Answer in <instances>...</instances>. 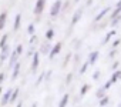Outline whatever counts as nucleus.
Returning a JSON list of instances; mask_svg holds the SVG:
<instances>
[{"mask_svg": "<svg viewBox=\"0 0 121 107\" xmlns=\"http://www.w3.org/2000/svg\"><path fill=\"white\" fill-rule=\"evenodd\" d=\"M61 7H63V4H61V0H56V2L53 3V6H51V10H50V14L53 16V17H56L60 12H61Z\"/></svg>", "mask_w": 121, "mask_h": 107, "instance_id": "f257e3e1", "label": "nucleus"}, {"mask_svg": "<svg viewBox=\"0 0 121 107\" xmlns=\"http://www.w3.org/2000/svg\"><path fill=\"white\" fill-rule=\"evenodd\" d=\"M10 51H12V49H10V44H6L4 47H2V53H0V62H4L6 59H9V56H10Z\"/></svg>", "mask_w": 121, "mask_h": 107, "instance_id": "f03ea898", "label": "nucleus"}, {"mask_svg": "<svg viewBox=\"0 0 121 107\" xmlns=\"http://www.w3.org/2000/svg\"><path fill=\"white\" fill-rule=\"evenodd\" d=\"M60 50H61V43H56V46H53V47H51V50H50V53H48L50 60H53V59L58 54Z\"/></svg>", "mask_w": 121, "mask_h": 107, "instance_id": "7ed1b4c3", "label": "nucleus"}, {"mask_svg": "<svg viewBox=\"0 0 121 107\" xmlns=\"http://www.w3.org/2000/svg\"><path fill=\"white\" fill-rule=\"evenodd\" d=\"M39 64H40V53L34 51V53H33V62H31V71H33V73L37 70Z\"/></svg>", "mask_w": 121, "mask_h": 107, "instance_id": "20e7f679", "label": "nucleus"}, {"mask_svg": "<svg viewBox=\"0 0 121 107\" xmlns=\"http://www.w3.org/2000/svg\"><path fill=\"white\" fill-rule=\"evenodd\" d=\"M44 4H46V0H37L36 2V6H34V14H41L43 10H44Z\"/></svg>", "mask_w": 121, "mask_h": 107, "instance_id": "39448f33", "label": "nucleus"}, {"mask_svg": "<svg viewBox=\"0 0 121 107\" xmlns=\"http://www.w3.org/2000/svg\"><path fill=\"white\" fill-rule=\"evenodd\" d=\"M83 12H84V10L80 7V9H78V10L73 14V19H71V26H74V24H77V23H78V20H80V19H81V16H83Z\"/></svg>", "mask_w": 121, "mask_h": 107, "instance_id": "423d86ee", "label": "nucleus"}, {"mask_svg": "<svg viewBox=\"0 0 121 107\" xmlns=\"http://www.w3.org/2000/svg\"><path fill=\"white\" fill-rule=\"evenodd\" d=\"M17 59H19V54L16 53V50L12 51V53H10V56H9V67H10V69L17 63Z\"/></svg>", "mask_w": 121, "mask_h": 107, "instance_id": "0eeeda50", "label": "nucleus"}, {"mask_svg": "<svg viewBox=\"0 0 121 107\" xmlns=\"http://www.w3.org/2000/svg\"><path fill=\"white\" fill-rule=\"evenodd\" d=\"M20 67H22V64H20L19 62H17V63H16V64L12 67V69H13V74H12V79H13V80H16V79L19 77V73H20Z\"/></svg>", "mask_w": 121, "mask_h": 107, "instance_id": "6e6552de", "label": "nucleus"}, {"mask_svg": "<svg viewBox=\"0 0 121 107\" xmlns=\"http://www.w3.org/2000/svg\"><path fill=\"white\" fill-rule=\"evenodd\" d=\"M98 54H100L98 51L90 53V54H88V64H94V63L97 62V59H98Z\"/></svg>", "mask_w": 121, "mask_h": 107, "instance_id": "1a4fd4ad", "label": "nucleus"}, {"mask_svg": "<svg viewBox=\"0 0 121 107\" xmlns=\"http://www.w3.org/2000/svg\"><path fill=\"white\" fill-rule=\"evenodd\" d=\"M50 50H51V44H50V43H44V44H41V47H40V53H41V54H48Z\"/></svg>", "mask_w": 121, "mask_h": 107, "instance_id": "9d476101", "label": "nucleus"}, {"mask_svg": "<svg viewBox=\"0 0 121 107\" xmlns=\"http://www.w3.org/2000/svg\"><path fill=\"white\" fill-rule=\"evenodd\" d=\"M110 9H111V7H105V9H103V10H101V12H100V13L95 16L94 22H100V20H101V19H103V17H104V16H105L108 12H110Z\"/></svg>", "mask_w": 121, "mask_h": 107, "instance_id": "9b49d317", "label": "nucleus"}, {"mask_svg": "<svg viewBox=\"0 0 121 107\" xmlns=\"http://www.w3.org/2000/svg\"><path fill=\"white\" fill-rule=\"evenodd\" d=\"M12 91H13V89H9L6 93H4V96H3V98H2V104L4 106V104H7L9 101H10V96H12Z\"/></svg>", "mask_w": 121, "mask_h": 107, "instance_id": "f8f14e48", "label": "nucleus"}, {"mask_svg": "<svg viewBox=\"0 0 121 107\" xmlns=\"http://www.w3.org/2000/svg\"><path fill=\"white\" fill-rule=\"evenodd\" d=\"M120 79H121V71H120V70H115V71L112 73L111 79H110V83H111V84H114V83H115L117 80H120Z\"/></svg>", "mask_w": 121, "mask_h": 107, "instance_id": "ddd939ff", "label": "nucleus"}, {"mask_svg": "<svg viewBox=\"0 0 121 107\" xmlns=\"http://www.w3.org/2000/svg\"><path fill=\"white\" fill-rule=\"evenodd\" d=\"M69 100H70V96L69 94H64L61 97V100H60V103H58V107H66L67 103H69Z\"/></svg>", "mask_w": 121, "mask_h": 107, "instance_id": "4468645a", "label": "nucleus"}, {"mask_svg": "<svg viewBox=\"0 0 121 107\" xmlns=\"http://www.w3.org/2000/svg\"><path fill=\"white\" fill-rule=\"evenodd\" d=\"M115 33H117V31H114V30L108 31V33L105 34V37H104V40H103V43H101V44H107V43L111 40V37H112V36H115Z\"/></svg>", "mask_w": 121, "mask_h": 107, "instance_id": "2eb2a0df", "label": "nucleus"}, {"mask_svg": "<svg viewBox=\"0 0 121 107\" xmlns=\"http://www.w3.org/2000/svg\"><path fill=\"white\" fill-rule=\"evenodd\" d=\"M6 19H7V13L3 12L2 14H0V30H3V27L6 24Z\"/></svg>", "mask_w": 121, "mask_h": 107, "instance_id": "dca6fc26", "label": "nucleus"}, {"mask_svg": "<svg viewBox=\"0 0 121 107\" xmlns=\"http://www.w3.org/2000/svg\"><path fill=\"white\" fill-rule=\"evenodd\" d=\"M20 22H22V14H17V16L14 17V26H13V30H14V31L19 30V27H20Z\"/></svg>", "mask_w": 121, "mask_h": 107, "instance_id": "f3484780", "label": "nucleus"}, {"mask_svg": "<svg viewBox=\"0 0 121 107\" xmlns=\"http://www.w3.org/2000/svg\"><path fill=\"white\" fill-rule=\"evenodd\" d=\"M17 97H19V89H14V90L12 91V96H10V103L16 101V100H17Z\"/></svg>", "mask_w": 121, "mask_h": 107, "instance_id": "a211bd4d", "label": "nucleus"}, {"mask_svg": "<svg viewBox=\"0 0 121 107\" xmlns=\"http://www.w3.org/2000/svg\"><path fill=\"white\" fill-rule=\"evenodd\" d=\"M120 22H121V14H120V16H117V17H114V19H111V27L118 26V24H120Z\"/></svg>", "mask_w": 121, "mask_h": 107, "instance_id": "6ab92c4d", "label": "nucleus"}, {"mask_svg": "<svg viewBox=\"0 0 121 107\" xmlns=\"http://www.w3.org/2000/svg\"><path fill=\"white\" fill-rule=\"evenodd\" d=\"M54 34H56V31H54L53 29H48V30L46 31V39H47V40H51V39L54 37Z\"/></svg>", "mask_w": 121, "mask_h": 107, "instance_id": "aec40b11", "label": "nucleus"}, {"mask_svg": "<svg viewBox=\"0 0 121 107\" xmlns=\"http://www.w3.org/2000/svg\"><path fill=\"white\" fill-rule=\"evenodd\" d=\"M108 103H110V98L107 96H104L103 98H100V107H105Z\"/></svg>", "mask_w": 121, "mask_h": 107, "instance_id": "412c9836", "label": "nucleus"}, {"mask_svg": "<svg viewBox=\"0 0 121 107\" xmlns=\"http://www.w3.org/2000/svg\"><path fill=\"white\" fill-rule=\"evenodd\" d=\"M121 14V6H117L115 9H114V12L111 13V19H114V17H117V16H120Z\"/></svg>", "mask_w": 121, "mask_h": 107, "instance_id": "4be33fe9", "label": "nucleus"}, {"mask_svg": "<svg viewBox=\"0 0 121 107\" xmlns=\"http://www.w3.org/2000/svg\"><path fill=\"white\" fill-rule=\"evenodd\" d=\"M7 34H3V37L2 39H0V49H2V47H4L6 44H7Z\"/></svg>", "mask_w": 121, "mask_h": 107, "instance_id": "5701e85b", "label": "nucleus"}, {"mask_svg": "<svg viewBox=\"0 0 121 107\" xmlns=\"http://www.w3.org/2000/svg\"><path fill=\"white\" fill-rule=\"evenodd\" d=\"M95 96H97L98 98H103V97L105 96V89H104V87H101L100 90H97V93H95Z\"/></svg>", "mask_w": 121, "mask_h": 107, "instance_id": "b1692460", "label": "nucleus"}, {"mask_svg": "<svg viewBox=\"0 0 121 107\" xmlns=\"http://www.w3.org/2000/svg\"><path fill=\"white\" fill-rule=\"evenodd\" d=\"M27 33H29V34H31V36L36 33V27H34V24H33V23H30V24H29V27H27Z\"/></svg>", "mask_w": 121, "mask_h": 107, "instance_id": "393cba45", "label": "nucleus"}, {"mask_svg": "<svg viewBox=\"0 0 121 107\" xmlns=\"http://www.w3.org/2000/svg\"><path fill=\"white\" fill-rule=\"evenodd\" d=\"M88 90H90V86H88V84H83V87H81V90H80V94L84 96Z\"/></svg>", "mask_w": 121, "mask_h": 107, "instance_id": "a878e982", "label": "nucleus"}, {"mask_svg": "<svg viewBox=\"0 0 121 107\" xmlns=\"http://www.w3.org/2000/svg\"><path fill=\"white\" fill-rule=\"evenodd\" d=\"M37 41H39V39H37V36H36V34H33L29 43H30V46H34V44H37Z\"/></svg>", "mask_w": 121, "mask_h": 107, "instance_id": "bb28decb", "label": "nucleus"}, {"mask_svg": "<svg viewBox=\"0 0 121 107\" xmlns=\"http://www.w3.org/2000/svg\"><path fill=\"white\" fill-rule=\"evenodd\" d=\"M88 66H90V64H88V62H87V63H84V64L81 66V69H80V74H84V73H86V70L88 69Z\"/></svg>", "mask_w": 121, "mask_h": 107, "instance_id": "cd10ccee", "label": "nucleus"}, {"mask_svg": "<svg viewBox=\"0 0 121 107\" xmlns=\"http://www.w3.org/2000/svg\"><path fill=\"white\" fill-rule=\"evenodd\" d=\"M16 53H17L19 56L23 53V46H22V44H17V47H16Z\"/></svg>", "mask_w": 121, "mask_h": 107, "instance_id": "c85d7f7f", "label": "nucleus"}, {"mask_svg": "<svg viewBox=\"0 0 121 107\" xmlns=\"http://www.w3.org/2000/svg\"><path fill=\"white\" fill-rule=\"evenodd\" d=\"M93 79H94V80H98V79H100V70H95V71L93 73Z\"/></svg>", "mask_w": 121, "mask_h": 107, "instance_id": "c756f323", "label": "nucleus"}, {"mask_svg": "<svg viewBox=\"0 0 121 107\" xmlns=\"http://www.w3.org/2000/svg\"><path fill=\"white\" fill-rule=\"evenodd\" d=\"M71 79H73V74H71V73H69V74H67V77H66V84H70V83H71Z\"/></svg>", "mask_w": 121, "mask_h": 107, "instance_id": "7c9ffc66", "label": "nucleus"}, {"mask_svg": "<svg viewBox=\"0 0 121 107\" xmlns=\"http://www.w3.org/2000/svg\"><path fill=\"white\" fill-rule=\"evenodd\" d=\"M120 43H121V40H120V39H117V40H114V41H112V49H115V47H118V46H120Z\"/></svg>", "mask_w": 121, "mask_h": 107, "instance_id": "2f4dec72", "label": "nucleus"}, {"mask_svg": "<svg viewBox=\"0 0 121 107\" xmlns=\"http://www.w3.org/2000/svg\"><path fill=\"white\" fill-rule=\"evenodd\" d=\"M118 66H120V63H118V62H115V63L111 66V70H112V71H115V70L118 69Z\"/></svg>", "mask_w": 121, "mask_h": 107, "instance_id": "473e14b6", "label": "nucleus"}, {"mask_svg": "<svg viewBox=\"0 0 121 107\" xmlns=\"http://www.w3.org/2000/svg\"><path fill=\"white\" fill-rule=\"evenodd\" d=\"M44 74H46V73H44V71H43V73H41V74H40V76H39V79H37V84H40V83H41V80H43V79H44Z\"/></svg>", "mask_w": 121, "mask_h": 107, "instance_id": "72a5a7b5", "label": "nucleus"}, {"mask_svg": "<svg viewBox=\"0 0 121 107\" xmlns=\"http://www.w3.org/2000/svg\"><path fill=\"white\" fill-rule=\"evenodd\" d=\"M4 77H6V76H4V73H0V84L4 81Z\"/></svg>", "mask_w": 121, "mask_h": 107, "instance_id": "f704fd0d", "label": "nucleus"}, {"mask_svg": "<svg viewBox=\"0 0 121 107\" xmlns=\"http://www.w3.org/2000/svg\"><path fill=\"white\" fill-rule=\"evenodd\" d=\"M111 86H112V84H111V83H110V81H107V83H105V84H104V89H105V90H108V89H110V87H111Z\"/></svg>", "mask_w": 121, "mask_h": 107, "instance_id": "c9c22d12", "label": "nucleus"}, {"mask_svg": "<svg viewBox=\"0 0 121 107\" xmlns=\"http://www.w3.org/2000/svg\"><path fill=\"white\" fill-rule=\"evenodd\" d=\"M108 56H110V57H114V56H115V50H114V49L110 51V54H108Z\"/></svg>", "mask_w": 121, "mask_h": 107, "instance_id": "e433bc0d", "label": "nucleus"}, {"mask_svg": "<svg viewBox=\"0 0 121 107\" xmlns=\"http://www.w3.org/2000/svg\"><path fill=\"white\" fill-rule=\"evenodd\" d=\"M16 107H22V101H20V103H17V106H16Z\"/></svg>", "mask_w": 121, "mask_h": 107, "instance_id": "4c0bfd02", "label": "nucleus"}, {"mask_svg": "<svg viewBox=\"0 0 121 107\" xmlns=\"http://www.w3.org/2000/svg\"><path fill=\"white\" fill-rule=\"evenodd\" d=\"M117 107H121V103H120V104H118V106H117Z\"/></svg>", "mask_w": 121, "mask_h": 107, "instance_id": "58836bf2", "label": "nucleus"}, {"mask_svg": "<svg viewBox=\"0 0 121 107\" xmlns=\"http://www.w3.org/2000/svg\"><path fill=\"white\" fill-rule=\"evenodd\" d=\"M0 94H2V87H0Z\"/></svg>", "mask_w": 121, "mask_h": 107, "instance_id": "ea45409f", "label": "nucleus"}, {"mask_svg": "<svg viewBox=\"0 0 121 107\" xmlns=\"http://www.w3.org/2000/svg\"><path fill=\"white\" fill-rule=\"evenodd\" d=\"M76 2H78V0H76Z\"/></svg>", "mask_w": 121, "mask_h": 107, "instance_id": "a19ab883", "label": "nucleus"}, {"mask_svg": "<svg viewBox=\"0 0 121 107\" xmlns=\"http://www.w3.org/2000/svg\"><path fill=\"white\" fill-rule=\"evenodd\" d=\"M105 107H107V106H105Z\"/></svg>", "mask_w": 121, "mask_h": 107, "instance_id": "79ce46f5", "label": "nucleus"}]
</instances>
